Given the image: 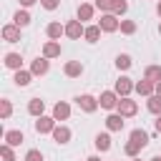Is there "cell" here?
I'll list each match as a JSON object with an SVG mask.
<instances>
[{
	"label": "cell",
	"mask_w": 161,
	"mask_h": 161,
	"mask_svg": "<svg viewBox=\"0 0 161 161\" xmlns=\"http://www.w3.org/2000/svg\"><path fill=\"white\" fill-rule=\"evenodd\" d=\"M98 28H101L103 33H116V30L121 28V20H118L113 13H103L101 20H98Z\"/></svg>",
	"instance_id": "6da1fadb"
},
{
	"label": "cell",
	"mask_w": 161,
	"mask_h": 161,
	"mask_svg": "<svg viewBox=\"0 0 161 161\" xmlns=\"http://www.w3.org/2000/svg\"><path fill=\"white\" fill-rule=\"evenodd\" d=\"M118 93L116 91H103L101 93V98H98V106L101 108H106V111H113V108H118Z\"/></svg>",
	"instance_id": "7a4b0ae2"
},
{
	"label": "cell",
	"mask_w": 161,
	"mask_h": 161,
	"mask_svg": "<svg viewBox=\"0 0 161 161\" xmlns=\"http://www.w3.org/2000/svg\"><path fill=\"white\" fill-rule=\"evenodd\" d=\"M116 93H118V98H126L131 91H136V83L128 78V75H121L118 80H116V88H113Z\"/></svg>",
	"instance_id": "3957f363"
},
{
	"label": "cell",
	"mask_w": 161,
	"mask_h": 161,
	"mask_svg": "<svg viewBox=\"0 0 161 161\" xmlns=\"http://www.w3.org/2000/svg\"><path fill=\"white\" fill-rule=\"evenodd\" d=\"M118 113H121L123 118L136 116V113H138V103H136V101H131V98L126 96V98H121V101H118Z\"/></svg>",
	"instance_id": "277c9868"
},
{
	"label": "cell",
	"mask_w": 161,
	"mask_h": 161,
	"mask_svg": "<svg viewBox=\"0 0 161 161\" xmlns=\"http://www.w3.org/2000/svg\"><path fill=\"white\" fill-rule=\"evenodd\" d=\"M75 103H78V106H80V111H86V113H93V111L98 108V98H93V96H88V93L78 96V98H75Z\"/></svg>",
	"instance_id": "5b68a950"
},
{
	"label": "cell",
	"mask_w": 161,
	"mask_h": 161,
	"mask_svg": "<svg viewBox=\"0 0 161 161\" xmlns=\"http://www.w3.org/2000/svg\"><path fill=\"white\" fill-rule=\"evenodd\" d=\"M53 128H55V118L53 116H40L35 121V131L38 133H53Z\"/></svg>",
	"instance_id": "8992f818"
},
{
	"label": "cell",
	"mask_w": 161,
	"mask_h": 161,
	"mask_svg": "<svg viewBox=\"0 0 161 161\" xmlns=\"http://www.w3.org/2000/svg\"><path fill=\"white\" fill-rule=\"evenodd\" d=\"M83 33H86V28H83L80 20H68V23H65V35H68V38H80Z\"/></svg>",
	"instance_id": "52a82bcc"
},
{
	"label": "cell",
	"mask_w": 161,
	"mask_h": 161,
	"mask_svg": "<svg viewBox=\"0 0 161 161\" xmlns=\"http://www.w3.org/2000/svg\"><path fill=\"white\" fill-rule=\"evenodd\" d=\"M63 73H65L68 78H78V75H83V63H80V60H68V63L63 65Z\"/></svg>",
	"instance_id": "ba28073f"
},
{
	"label": "cell",
	"mask_w": 161,
	"mask_h": 161,
	"mask_svg": "<svg viewBox=\"0 0 161 161\" xmlns=\"http://www.w3.org/2000/svg\"><path fill=\"white\" fill-rule=\"evenodd\" d=\"M3 40H8V43H18V40H20V28H18L15 23L5 25V28H3Z\"/></svg>",
	"instance_id": "9c48e42d"
},
{
	"label": "cell",
	"mask_w": 161,
	"mask_h": 161,
	"mask_svg": "<svg viewBox=\"0 0 161 161\" xmlns=\"http://www.w3.org/2000/svg\"><path fill=\"white\" fill-rule=\"evenodd\" d=\"M48 68H50L48 58H35V60L30 63V73H33V75H45Z\"/></svg>",
	"instance_id": "30bf717a"
},
{
	"label": "cell",
	"mask_w": 161,
	"mask_h": 161,
	"mask_svg": "<svg viewBox=\"0 0 161 161\" xmlns=\"http://www.w3.org/2000/svg\"><path fill=\"white\" fill-rule=\"evenodd\" d=\"M136 93H138V96L151 98V96L156 93V83H151V80H146V78H143V80H138V83H136Z\"/></svg>",
	"instance_id": "8fae6325"
},
{
	"label": "cell",
	"mask_w": 161,
	"mask_h": 161,
	"mask_svg": "<svg viewBox=\"0 0 161 161\" xmlns=\"http://www.w3.org/2000/svg\"><path fill=\"white\" fill-rule=\"evenodd\" d=\"M53 141L60 143V146L68 143V141H70V128H68V126H55V128H53Z\"/></svg>",
	"instance_id": "7c38bea8"
},
{
	"label": "cell",
	"mask_w": 161,
	"mask_h": 161,
	"mask_svg": "<svg viewBox=\"0 0 161 161\" xmlns=\"http://www.w3.org/2000/svg\"><path fill=\"white\" fill-rule=\"evenodd\" d=\"M68 116H70V106H68L65 101H60V103L53 106V118H55V121H65Z\"/></svg>",
	"instance_id": "4fadbf2b"
},
{
	"label": "cell",
	"mask_w": 161,
	"mask_h": 161,
	"mask_svg": "<svg viewBox=\"0 0 161 161\" xmlns=\"http://www.w3.org/2000/svg\"><path fill=\"white\" fill-rule=\"evenodd\" d=\"M45 33H48L50 40H60V35H65V25H60V23H48Z\"/></svg>",
	"instance_id": "5bb4252c"
},
{
	"label": "cell",
	"mask_w": 161,
	"mask_h": 161,
	"mask_svg": "<svg viewBox=\"0 0 161 161\" xmlns=\"http://www.w3.org/2000/svg\"><path fill=\"white\" fill-rule=\"evenodd\" d=\"M60 55V43L58 40H48L43 45V58H58Z\"/></svg>",
	"instance_id": "9a60e30c"
},
{
	"label": "cell",
	"mask_w": 161,
	"mask_h": 161,
	"mask_svg": "<svg viewBox=\"0 0 161 161\" xmlns=\"http://www.w3.org/2000/svg\"><path fill=\"white\" fill-rule=\"evenodd\" d=\"M43 111H45V101H40V98H30V103H28V113L35 116V118H40Z\"/></svg>",
	"instance_id": "2e32d148"
},
{
	"label": "cell",
	"mask_w": 161,
	"mask_h": 161,
	"mask_svg": "<svg viewBox=\"0 0 161 161\" xmlns=\"http://www.w3.org/2000/svg\"><path fill=\"white\" fill-rule=\"evenodd\" d=\"M30 78H33V73H30V70H23V68L15 70V75H13V80H15L18 88H25V86L30 83Z\"/></svg>",
	"instance_id": "e0dca14e"
},
{
	"label": "cell",
	"mask_w": 161,
	"mask_h": 161,
	"mask_svg": "<svg viewBox=\"0 0 161 161\" xmlns=\"http://www.w3.org/2000/svg\"><path fill=\"white\" fill-rule=\"evenodd\" d=\"M106 128H108V131H121V128H123V116H121V113H111V116L106 118Z\"/></svg>",
	"instance_id": "ac0fdd59"
},
{
	"label": "cell",
	"mask_w": 161,
	"mask_h": 161,
	"mask_svg": "<svg viewBox=\"0 0 161 161\" xmlns=\"http://www.w3.org/2000/svg\"><path fill=\"white\" fill-rule=\"evenodd\" d=\"M128 141H136V143H138L141 148H146V143H148V133H146L143 128H133V131H131V138H128Z\"/></svg>",
	"instance_id": "d6986e66"
},
{
	"label": "cell",
	"mask_w": 161,
	"mask_h": 161,
	"mask_svg": "<svg viewBox=\"0 0 161 161\" xmlns=\"http://www.w3.org/2000/svg\"><path fill=\"white\" fill-rule=\"evenodd\" d=\"M93 10H96V8H93L91 3H80V5H78V20H80V23H83V20H91V18H93Z\"/></svg>",
	"instance_id": "ffe728a7"
},
{
	"label": "cell",
	"mask_w": 161,
	"mask_h": 161,
	"mask_svg": "<svg viewBox=\"0 0 161 161\" xmlns=\"http://www.w3.org/2000/svg\"><path fill=\"white\" fill-rule=\"evenodd\" d=\"M93 143H96L98 151H108V148H111V136H108V133H96Z\"/></svg>",
	"instance_id": "44dd1931"
},
{
	"label": "cell",
	"mask_w": 161,
	"mask_h": 161,
	"mask_svg": "<svg viewBox=\"0 0 161 161\" xmlns=\"http://www.w3.org/2000/svg\"><path fill=\"white\" fill-rule=\"evenodd\" d=\"M143 78L151 80V83H158V80H161V65H148V68L143 70Z\"/></svg>",
	"instance_id": "7402d4cb"
},
{
	"label": "cell",
	"mask_w": 161,
	"mask_h": 161,
	"mask_svg": "<svg viewBox=\"0 0 161 161\" xmlns=\"http://www.w3.org/2000/svg\"><path fill=\"white\" fill-rule=\"evenodd\" d=\"M13 23H15L18 28H25V25H30V13H28V10H18V13L13 15Z\"/></svg>",
	"instance_id": "603a6c76"
},
{
	"label": "cell",
	"mask_w": 161,
	"mask_h": 161,
	"mask_svg": "<svg viewBox=\"0 0 161 161\" xmlns=\"http://www.w3.org/2000/svg\"><path fill=\"white\" fill-rule=\"evenodd\" d=\"M5 65H8V68H13V70H20V65H23L20 53H8V55H5Z\"/></svg>",
	"instance_id": "cb8c5ba5"
},
{
	"label": "cell",
	"mask_w": 161,
	"mask_h": 161,
	"mask_svg": "<svg viewBox=\"0 0 161 161\" xmlns=\"http://www.w3.org/2000/svg\"><path fill=\"white\" fill-rule=\"evenodd\" d=\"M5 143L8 146H20L23 143V131H5Z\"/></svg>",
	"instance_id": "d4e9b609"
},
{
	"label": "cell",
	"mask_w": 161,
	"mask_h": 161,
	"mask_svg": "<svg viewBox=\"0 0 161 161\" xmlns=\"http://www.w3.org/2000/svg\"><path fill=\"white\" fill-rule=\"evenodd\" d=\"M101 33H103V30H101L98 25H88V28H86V33H83V38H86L88 43H96V40L101 38Z\"/></svg>",
	"instance_id": "484cf974"
},
{
	"label": "cell",
	"mask_w": 161,
	"mask_h": 161,
	"mask_svg": "<svg viewBox=\"0 0 161 161\" xmlns=\"http://www.w3.org/2000/svg\"><path fill=\"white\" fill-rule=\"evenodd\" d=\"M133 65V60H131V55H126V53H121V55H116V68L118 70H128Z\"/></svg>",
	"instance_id": "4316f807"
},
{
	"label": "cell",
	"mask_w": 161,
	"mask_h": 161,
	"mask_svg": "<svg viewBox=\"0 0 161 161\" xmlns=\"http://www.w3.org/2000/svg\"><path fill=\"white\" fill-rule=\"evenodd\" d=\"M146 108H148L151 113L161 116V98H158V96H151V98H148V103H146Z\"/></svg>",
	"instance_id": "83f0119b"
},
{
	"label": "cell",
	"mask_w": 161,
	"mask_h": 161,
	"mask_svg": "<svg viewBox=\"0 0 161 161\" xmlns=\"http://www.w3.org/2000/svg\"><path fill=\"white\" fill-rule=\"evenodd\" d=\"M123 151H126V156H131V158H136V156H138V151H141V146H138L136 141H128V143L123 146Z\"/></svg>",
	"instance_id": "f1b7e54d"
},
{
	"label": "cell",
	"mask_w": 161,
	"mask_h": 161,
	"mask_svg": "<svg viewBox=\"0 0 161 161\" xmlns=\"http://www.w3.org/2000/svg\"><path fill=\"white\" fill-rule=\"evenodd\" d=\"M121 33L123 35H133L136 33V23L133 20H121Z\"/></svg>",
	"instance_id": "f546056e"
},
{
	"label": "cell",
	"mask_w": 161,
	"mask_h": 161,
	"mask_svg": "<svg viewBox=\"0 0 161 161\" xmlns=\"http://www.w3.org/2000/svg\"><path fill=\"white\" fill-rule=\"evenodd\" d=\"M10 113H13V103H10L8 98H3V101H0V116H3V118H10Z\"/></svg>",
	"instance_id": "4dcf8cb0"
},
{
	"label": "cell",
	"mask_w": 161,
	"mask_h": 161,
	"mask_svg": "<svg viewBox=\"0 0 161 161\" xmlns=\"http://www.w3.org/2000/svg\"><path fill=\"white\" fill-rule=\"evenodd\" d=\"M126 10H128V3H126V0H116V3H113V10H111V13H113V15L118 18V15H123Z\"/></svg>",
	"instance_id": "1f68e13d"
},
{
	"label": "cell",
	"mask_w": 161,
	"mask_h": 161,
	"mask_svg": "<svg viewBox=\"0 0 161 161\" xmlns=\"http://www.w3.org/2000/svg\"><path fill=\"white\" fill-rule=\"evenodd\" d=\"M0 153H3V158H5V161H15V153H13V146H8V143H3V146H0Z\"/></svg>",
	"instance_id": "d6a6232c"
},
{
	"label": "cell",
	"mask_w": 161,
	"mask_h": 161,
	"mask_svg": "<svg viewBox=\"0 0 161 161\" xmlns=\"http://www.w3.org/2000/svg\"><path fill=\"white\" fill-rule=\"evenodd\" d=\"M113 3H116V0H96V8L103 10V13H111V10H113Z\"/></svg>",
	"instance_id": "836d02e7"
},
{
	"label": "cell",
	"mask_w": 161,
	"mask_h": 161,
	"mask_svg": "<svg viewBox=\"0 0 161 161\" xmlns=\"http://www.w3.org/2000/svg\"><path fill=\"white\" fill-rule=\"evenodd\" d=\"M25 161H43V153H40L38 148H30V151L25 153Z\"/></svg>",
	"instance_id": "e575fe53"
},
{
	"label": "cell",
	"mask_w": 161,
	"mask_h": 161,
	"mask_svg": "<svg viewBox=\"0 0 161 161\" xmlns=\"http://www.w3.org/2000/svg\"><path fill=\"white\" fill-rule=\"evenodd\" d=\"M58 3H60V0H40V5H43L45 10H55V8H58Z\"/></svg>",
	"instance_id": "d590c367"
},
{
	"label": "cell",
	"mask_w": 161,
	"mask_h": 161,
	"mask_svg": "<svg viewBox=\"0 0 161 161\" xmlns=\"http://www.w3.org/2000/svg\"><path fill=\"white\" fill-rule=\"evenodd\" d=\"M35 3H38V0H20V5H23V8H30V5H35Z\"/></svg>",
	"instance_id": "8d00e7d4"
},
{
	"label": "cell",
	"mask_w": 161,
	"mask_h": 161,
	"mask_svg": "<svg viewBox=\"0 0 161 161\" xmlns=\"http://www.w3.org/2000/svg\"><path fill=\"white\" fill-rule=\"evenodd\" d=\"M153 126H156V131L161 133V116H156V123H153Z\"/></svg>",
	"instance_id": "74e56055"
},
{
	"label": "cell",
	"mask_w": 161,
	"mask_h": 161,
	"mask_svg": "<svg viewBox=\"0 0 161 161\" xmlns=\"http://www.w3.org/2000/svg\"><path fill=\"white\" fill-rule=\"evenodd\" d=\"M153 96H158V98H161V80L156 83V93H153Z\"/></svg>",
	"instance_id": "f35d334b"
},
{
	"label": "cell",
	"mask_w": 161,
	"mask_h": 161,
	"mask_svg": "<svg viewBox=\"0 0 161 161\" xmlns=\"http://www.w3.org/2000/svg\"><path fill=\"white\" fill-rule=\"evenodd\" d=\"M156 13H158V18H161V0H158V5H156Z\"/></svg>",
	"instance_id": "ab89813d"
},
{
	"label": "cell",
	"mask_w": 161,
	"mask_h": 161,
	"mask_svg": "<svg viewBox=\"0 0 161 161\" xmlns=\"http://www.w3.org/2000/svg\"><path fill=\"white\" fill-rule=\"evenodd\" d=\"M86 161H101V158H98V156H88Z\"/></svg>",
	"instance_id": "60d3db41"
},
{
	"label": "cell",
	"mask_w": 161,
	"mask_h": 161,
	"mask_svg": "<svg viewBox=\"0 0 161 161\" xmlns=\"http://www.w3.org/2000/svg\"><path fill=\"white\" fill-rule=\"evenodd\" d=\"M151 161H161V156H156V158H151Z\"/></svg>",
	"instance_id": "b9f144b4"
},
{
	"label": "cell",
	"mask_w": 161,
	"mask_h": 161,
	"mask_svg": "<svg viewBox=\"0 0 161 161\" xmlns=\"http://www.w3.org/2000/svg\"><path fill=\"white\" fill-rule=\"evenodd\" d=\"M158 33H161V23H158Z\"/></svg>",
	"instance_id": "7bdbcfd3"
},
{
	"label": "cell",
	"mask_w": 161,
	"mask_h": 161,
	"mask_svg": "<svg viewBox=\"0 0 161 161\" xmlns=\"http://www.w3.org/2000/svg\"><path fill=\"white\" fill-rule=\"evenodd\" d=\"M133 161H141V158H133Z\"/></svg>",
	"instance_id": "ee69618b"
}]
</instances>
